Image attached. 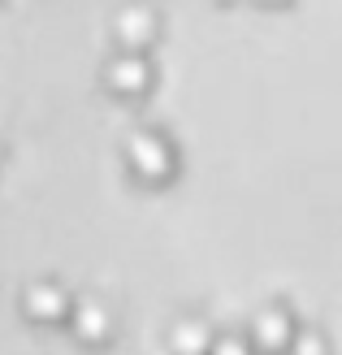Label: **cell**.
<instances>
[{
    "mask_svg": "<svg viewBox=\"0 0 342 355\" xmlns=\"http://www.w3.org/2000/svg\"><path fill=\"white\" fill-rule=\"evenodd\" d=\"M212 343H217V338H212V329L204 321H178L169 329V351L173 355H208Z\"/></svg>",
    "mask_w": 342,
    "mask_h": 355,
    "instance_id": "cell-2",
    "label": "cell"
},
{
    "mask_svg": "<svg viewBox=\"0 0 342 355\" xmlns=\"http://www.w3.org/2000/svg\"><path fill=\"white\" fill-rule=\"evenodd\" d=\"M65 295L57 291V286H35L31 295H26V312H35L40 321H61L65 316Z\"/></svg>",
    "mask_w": 342,
    "mask_h": 355,
    "instance_id": "cell-4",
    "label": "cell"
},
{
    "mask_svg": "<svg viewBox=\"0 0 342 355\" xmlns=\"http://www.w3.org/2000/svg\"><path fill=\"white\" fill-rule=\"evenodd\" d=\"M286 355H330V343L320 338L316 329H295V343Z\"/></svg>",
    "mask_w": 342,
    "mask_h": 355,
    "instance_id": "cell-6",
    "label": "cell"
},
{
    "mask_svg": "<svg viewBox=\"0 0 342 355\" xmlns=\"http://www.w3.org/2000/svg\"><path fill=\"white\" fill-rule=\"evenodd\" d=\"M251 351H256L251 343H243V338H234V334H230V338H217V343H212L208 355H251Z\"/></svg>",
    "mask_w": 342,
    "mask_h": 355,
    "instance_id": "cell-7",
    "label": "cell"
},
{
    "mask_svg": "<svg viewBox=\"0 0 342 355\" xmlns=\"http://www.w3.org/2000/svg\"><path fill=\"white\" fill-rule=\"evenodd\" d=\"M247 343L256 347L260 355H286L295 343V321H291V312L286 308H264L251 316V325H247Z\"/></svg>",
    "mask_w": 342,
    "mask_h": 355,
    "instance_id": "cell-1",
    "label": "cell"
},
{
    "mask_svg": "<svg viewBox=\"0 0 342 355\" xmlns=\"http://www.w3.org/2000/svg\"><path fill=\"white\" fill-rule=\"evenodd\" d=\"M74 334L83 343H100V338H109V312H104L100 304H83L74 312Z\"/></svg>",
    "mask_w": 342,
    "mask_h": 355,
    "instance_id": "cell-3",
    "label": "cell"
},
{
    "mask_svg": "<svg viewBox=\"0 0 342 355\" xmlns=\"http://www.w3.org/2000/svg\"><path fill=\"white\" fill-rule=\"evenodd\" d=\"M130 156H135V165H148L152 173L165 169V144H160V139H152V135L130 139Z\"/></svg>",
    "mask_w": 342,
    "mask_h": 355,
    "instance_id": "cell-5",
    "label": "cell"
},
{
    "mask_svg": "<svg viewBox=\"0 0 342 355\" xmlns=\"http://www.w3.org/2000/svg\"><path fill=\"white\" fill-rule=\"evenodd\" d=\"M113 78H117V87H143V65H117L113 69Z\"/></svg>",
    "mask_w": 342,
    "mask_h": 355,
    "instance_id": "cell-8",
    "label": "cell"
}]
</instances>
